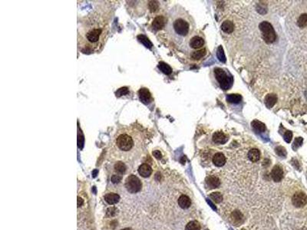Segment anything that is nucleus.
<instances>
[{"label": "nucleus", "mask_w": 307, "mask_h": 230, "mask_svg": "<svg viewBox=\"0 0 307 230\" xmlns=\"http://www.w3.org/2000/svg\"><path fill=\"white\" fill-rule=\"evenodd\" d=\"M108 32V18L101 14H92L80 28L79 47L84 53L99 50L105 43Z\"/></svg>", "instance_id": "f257e3e1"}, {"label": "nucleus", "mask_w": 307, "mask_h": 230, "mask_svg": "<svg viewBox=\"0 0 307 230\" xmlns=\"http://www.w3.org/2000/svg\"><path fill=\"white\" fill-rule=\"evenodd\" d=\"M194 26L193 18L184 9L175 6L170 10L166 28L170 39L177 46L187 47Z\"/></svg>", "instance_id": "f03ea898"}, {"label": "nucleus", "mask_w": 307, "mask_h": 230, "mask_svg": "<svg viewBox=\"0 0 307 230\" xmlns=\"http://www.w3.org/2000/svg\"><path fill=\"white\" fill-rule=\"evenodd\" d=\"M132 128L129 129L128 127L122 129V130L119 131L120 133L118 134L117 138L115 140V144L119 150L122 151H129L133 148L134 145V138L131 136V132Z\"/></svg>", "instance_id": "7ed1b4c3"}, {"label": "nucleus", "mask_w": 307, "mask_h": 230, "mask_svg": "<svg viewBox=\"0 0 307 230\" xmlns=\"http://www.w3.org/2000/svg\"><path fill=\"white\" fill-rule=\"evenodd\" d=\"M214 74L221 89L227 91L230 89L233 83V77L227 70L221 68L214 69Z\"/></svg>", "instance_id": "20e7f679"}, {"label": "nucleus", "mask_w": 307, "mask_h": 230, "mask_svg": "<svg viewBox=\"0 0 307 230\" xmlns=\"http://www.w3.org/2000/svg\"><path fill=\"white\" fill-rule=\"evenodd\" d=\"M259 29H260L261 35L263 37V39L264 40L266 44H273L277 41V34L274 29L273 26H272L269 22L263 21L259 25Z\"/></svg>", "instance_id": "39448f33"}, {"label": "nucleus", "mask_w": 307, "mask_h": 230, "mask_svg": "<svg viewBox=\"0 0 307 230\" xmlns=\"http://www.w3.org/2000/svg\"><path fill=\"white\" fill-rule=\"evenodd\" d=\"M125 187L127 190L131 193H136L142 189V182L136 176L131 175L126 179Z\"/></svg>", "instance_id": "423d86ee"}, {"label": "nucleus", "mask_w": 307, "mask_h": 230, "mask_svg": "<svg viewBox=\"0 0 307 230\" xmlns=\"http://www.w3.org/2000/svg\"><path fill=\"white\" fill-rule=\"evenodd\" d=\"M293 204L296 207H303L307 203V196L306 194L303 192H296L292 198Z\"/></svg>", "instance_id": "0eeeda50"}, {"label": "nucleus", "mask_w": 307, "mask_h": 230, "mask_svg": "<svg viewBox=\"0 0 307 230\" xmlns=\"http://www.w3.org/2000/svg\"><path fill=\"white\" fill-rule=\"evenodd\" d=\"M271 177L275 182H280L283 178V170L280 166H275L271 171Z\"/></svg>", "instance_id": "6e6552de"}, {"label": "nucleus", "mask_w": 307, "mask_h": 230, "mask_svg": "<svg viewBox=\"0 0 307 230\" xmlns=\"http://www.w3.org/2000/svg\"><path fill=\"white\" fill-rule=\"evenodd\" d=\"M139 98L145 105H148L151 101V94L147 88H142L138 91Z\"/></svg>", "instance_id": "1a4fd4ad"}, {"label": "nucleus", "mask_w": 307, "mask_h": 230, "mask_svg": "<svg viewBox=\"0 0 307 230\" xmlns=\"http://www.w3.org/2000/svg\"><path fill=\"white\" fill-rule=\"evenodd\" d=\"M190 48L192 49H200L204 45V38L198 36V35H195V36L191 37L189 42Z\"/></svg>", "instance_id": "9d476101"}, {"label": "nucleus", "mask_w": 307, "mask_h": 230, "mask_svg": "<svg viewBox=\"0 0 307 230\" xmlns=\"http://www.w3.org/2000/svg\"><path fill=\"white\" fill-rule=\"evenodd\" d=\"M228 140V137L223 132H216L213 135V141L215 144H224Z\"/></svg>", "instance_id": "9b49d317"}, {"label": "nucleus", "mask_w": 307, "mask_h": 230, "mask_svg": "<svg viewBox=\"0 0 307 230\" xmlns=\"http://www.w3.org/2000/svg\"><path fill=\"white\" fill-rule=\"evenodd\" d=\"M206 183L210 189H215L221 185V181H220L218 177L215 176H211L207 177V180H206Z\"/></svg>", "instance_id": "f8f14e48"}, {"label": "nucleus", "mask_w": 307, "mask_h": 230, "mask_svg": "<svg viewBox=\"0 0 307 230\" xmlns=\"http://www.w3.org/2000/svg\"><path fill=\"white\" fill-rule=\"evenodd\" d=\"M165 25H166V18H164V16H161V15L156 17V18L154 19L152 23V26L155 30L161 29L162 28L164 27Z\"/></svg>", "instance_id": "ddd939ff"}, {"label": "nucleus", "mask_w": 307, "mask_h": 230, "mask_svg": "<svg viewBox=\"0 0 307 230\" xmlns=\"http://www.w3.org/2000/svg\"><path fill=\"white\" fill-rule=\"evenodd\" d=\"M213 163L217 167H223L226 164V157L222 153H217L213 157Z\"/></svg>", "instance_id": "4468645a"}, {"label": "nucleus", "mask_w": 307, "mask_h": 230, "mask_svg": "<svg viewBox=\"0 0 307 230\" xmlns=\"http://www.w3.org/2000/svg\"><path fill=\"white\" fill-rule=\"evenodd\" d=\"M138 172L142 176L148 177L152 173V169L151 166L147 164H142L138 168Z\"/></svg>", "instance_id": "2eb2a0df"}, {"label": "nucleus", "mask_w": 307, "mask_h": 230, "mask_svg": "<svg viewBox=\"0 0 307 230\" xmlns=\"http://www.w3.org/2000/svg\"><path fill=\"white\" fill-rule=\"evenodd\" d=\"M178 204L182 209H187L191 205V200L187 196L182 195L178 199Z\"/></svg>", "instance_id": "dca6fc26"}, {"label": "nucleus", "mask_w": 307, "mask_h": 230, "mask_svg": "<svg viewBox=\"0 0 307 230\" xmlns=\"http://www.w3.org/2000/svg\"><path fill=\"white\" fill-rule=\"evenodd\" d=\"M277 101V97L274 94H269L265 97V105L266 108H271L274 106Z\"/></svg>", "instance_id": "f3484780"}, {"label": "nucleus", "mask_w": 307, "mask_h": 230, "mask_svg": "<svg viewBox=\"0 0 307 230\" xmlns=\"http://www.w3.org/2000/svg\"><path fill=\"white\" fill-rule=\"evenodd\" d=\"M105 200L110 205L116 204L120 200V196L116 193H108L105 196Z\"/></svg>", "instance_id": "a211bd4d"}, {"label": "nucleus", "mask_w": 307, "mask_h": 230, "mask_svg": "<svg viewBox=\"0 0 307 230\" xmlns=\"http://www.w3.org/2000/svg\"><path fill=\"white\" fill-rule=\"evenodd\" d=\"M221 29L226 33L230 34L233 32L234 30V24L233 22L230 20H226L221 25Z\"/></svg>", "instance_id": "6ab92c4d"}, {"label": "nucleus", "mask_w": 307, "mask_h": 230, "mask_svg": "<svg viewBox=\"0 0 307 230\" xmlns=\"http://www.w3.org/2000/svg\"><path fill=\"white\" fill-rule=\"evenodd\" d=\"M248 158L252 162H257L260 158V150L258 149H251L248 153Z\"/></svg>", "instance_id": "aec40b11"}, {"label": "nucleus", "mask_w": 307, "mask_h": 230, "mask_svg": "<svg viewBox=\"0 0 307 230\" xmlns=\"http://www.w3.org/2000/svg\"><path fill=\"white\" fill-rule=\"evenodd\" d=\"M231 219H232L233 223H234V225H240L243 221V215L238 210H236L233 212L232 215H231Z\"/></svg>", "instance_id": "412c9836"}, {"label": "nucleus", "mask_w": 307, "mask_h": 230, "mask_svg": "<svg viewBox=\"0 0 307 230\" xmlns=\"http://www.w3.org/2000/svg\"><path fill=\"white\" fill-rule=\"evenodd\" d=\"M252 126L253 128L260 132H264L266 130V125L263 123L260 122V121H257V120H254L252 122Z\"/></svg>", "instance_id": "4be33fe9"}, {"label": "nucleus", "mask_w": 307, "mask_h": 230, "mask_svg": "<svg viewBox=\"0 0 307 230\" xmlns=\"http://www.w3.org/2000/svg\"><path fill=\"white\" fill-rule=\"evenodd\" d=\"M241 95L238 94H227V101L230 103H239L241 101Z\"/></svg>", "instance_id": "5701e85b"}, {"label": "nucleus", "mask_w": 307, "mask_h": 230, "mask_svg": "<svg viewBox=\"0 0 307 230\" xmlns=\"http://www.w3.org/2000/svg\"><path fill=\"white\" fill-rule=\"evenodd\" d=\"M206 55V49H200V50L195 51V52H193L191 54V58L194 60H199V59L202 58L203 57H204V55Z\"/></svg>", "instance_id": "b1692460"}, {"label": "nucleus", "mask_w": 307, "mask_h": 230, "mask_svg": "<svg viewBox=\"0 0 307 230\" xmlns=\"http://www.w3.org/2000/svg\"><path fill=\"white\" fill-rule=\"evenodd\" d=\"M158 68L165 74H170L172 72V68L164 62H160L159 65H158Z\"/></svg>", "instance_id": "393cba45"}, {"label": "nucleus", "mask_w": 307, "mask_h": 230, "mask_svg": "<svg viewBox=\"0 0 307 230\" xmlns=\"http://www.w3.org/2000/svg\"><path fill=\"white\" fill-rule=\"evenodd\" d=\"M114 170L118 173L123 174L124 172L126 171V166H125V164L123 162L118 161V162H117L114 164Z\"/></svg>", "instance_id": "a878e982"}, {"label": "nucleus", "mask_w": 307, "mask_h": 230, "mask_svg": "<svg viewBox=\"0 0 307 230\" xmlns=\"http://www.w3.org/2000/svg\"><path fill=\"white\" fill-rule=\"evenodd\" d=\"M185 230H201V226L197 221H191L187 224Z\"/></svg>", "instance_id": "bb28decb"}, {"label": "nucleus", "mask_w": 307, "mask_h": 230, "mask_svg": "<svg viewBox=\"0 0 307 230\" xmlns=\"http://www.w3.org/2000/svg\"><path fill=\"white\" fill-rule=\"evenodd\" d=\"M210 198L211 199V200H213L214 203H221V202H222L223 196L221 195V192H212V193L210 194Z\"/></svg>", "instance_id": "cd10ccee"}, {"label": "nucleus", "mask_w": 307, "mask_h": 230, "mask_svg": "<svg viewBox=\"0 0 307 230\" xmlns=\"http://www.w3.org/2000/svg\"><path fill=\"white\" fill-rule=\"evenodd\" d=\"M217 56L218 59L221 61V62H224L225 63L226 62V56L224 52V49H223L222 46H219L217 49Z\"/></svg>", "instance_id": "c85d7f7f"}, {"label": "nucleus", "mask_w": 307, "mask_h": 230, "mask_svg": "<svg viewBox=\"0 0 307 230\" xmlns=\"http://www.w3.org/2000/svg\"><path fill=\"white\" fill-rule=\"evenodd\" d=\"M138 38L140 39V41L142 42L143 43V44L145 45V46H146L147 48H149V49H151V48L152 47V43H151V42L149 41V39H148L147 37H145V35H139Z\"/></svg>", "instance_id": "c756f323"}, {"label": "nucleus", "mask_w": 307, "mask_h": 230, "mask_svg": "<svg viewBox=\"0 0 307 230\" xmlns=\"http://www.w3.org/2000/svg\"><path fill=\"white\" fill-rule=\"evenodd\" d=\"M303 138L297 137V139L295 140V141H294L293 144V150H296L298 147H300V146L302 145V144H303Z\"/></svg>", "instance_id": "7c9ffc66"}, {"label": "nucleus", "mask_w": 307, "mask_h": 230, "mask_svg": "<svg viewBox=\"0 0 307 230\" xmlns=\"http://www.w3.org/2000/svg\"><path fill=\"white\" fill-rule=\"evenodd\" d=\"M149 8L151 9V11L152 12H155L157 9H158V3L157 2L155 1H150L149 2Z\"/></svg>", "instance_id": "2f4dec72"}, {"label": "nucleus", "mask_w": 307, "mask_h": 230, "mask_svg": "<svg viewBox=\"0 0 307 230\" xmlns=\"http://www.w3.org/2000/svg\"><path fill=\"white\" fill-rule=\"evenodd\" d=\"M276 152H277V154H278L279 156H280V157H284V156H286V150H285V148H283V147H277V148L276 149Z\"/></svg>", "instance_id": "473e14b6"}, {"label": "nucleus", "mask_w": 307, "mask_h": 230, "mask_svg": "<svg viewBox=\"0 0 307 230\" xmlns=\"http://www.w3.org/2000/svg\"><path fill=\"white\" fill-rule=\"evenodd\" d=\"M293 137V133L289 130L286 131L284 134V140L286 143H290Z\"/></svg>", "instance_id": "72a5a7b5"}, {"label": "nucleus", "mask_w": 307, "mask_h": 230, "mask_svg": "<svg viewBox=\"0 0 307 230\" xmlns=\"http://www.w3.org/2000/svg\"><path fill=\"white\" fill-rule=\"evenodd\" d=\"M122 176L121 175H113L111 177V181L113 183H118L122 180Z\"/></svg>", "instance_id": "f704fd0d"}, {"label": "nucleus", "mask_w": 307, "mask_h": 230, "mask_svg": "<svg viewBox=\"0 0 307 230\" xmlns=\"http://www.w3.org/2000/svg\"><path fill=\"white\" fill-rule=\"evenodd\" d=\"M128 92V89H127L126 88H120V89L118 91V92L116 93V95H118V96H122V95H123V94H127V93Z\"/></svg>", "instance_id": "c9c22d12"}, {"label": "nucleus", "mask_w": 307, "mask_h": 230, "mask_svg": "<svg viewBox=\"0 0 307 230\" xmlns=\"http://www.w3.org/2000/svg\"><path fill=\"white\" fill-rule=\"evenodd\" d=\"M153 155L157 158V159H161L162 155H161V153L159 151V150H154L153 152Z\"/></svg>", "instance_id": "e433bc0d"}, {"label": "nucleus", "mask_w": 307, "mask_h": 230, "mask_svg": "<svg viewBox=\"0 0 307 230\" xmlns=\"http://www.w3.org/2000/svg\"><path fill=\"white\" fill-rule=\"evenodd\" d=\"M114 208H109V209H108V211H107V214H108V216H113V215H114V213H113V210H114Z\"/></svg>", "instance_id": "4c0bfd02"}, {"label": "nucleus", "mask_w": 307, "mask_h": 230, "mask_svg": "<svg viewBox=\"0 0 307 230\" xmlns=\"http://www.w3.org/2000/svg\"><path fill=\"white\" fill-rule=\"evenodd\" d=\"M82 204H83V200H82V199L78 197V207L81 206Z\"/></svg>", "instance_id": "58836bf2"}, {"label": "nucleus", "mask_w": 307, "mask_h": 230, "mask_svg": "<svg viewBox=\"0 0 307 230\" xmlns=\"http://www.w3.org/2000/svg\"><path fill=\"white\" fill-rule=\"evenodd\" d=\"M122 230H131V229H122Z\"/></svg>", "instance_id": "ea45409f"}]
</instances>
